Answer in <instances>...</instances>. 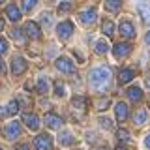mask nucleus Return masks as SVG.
Masks as SVG:
<instances>
[{"mask_svg":"<svg viewBox=\"0 0 150 150\" xmlns=\"http://www.w3.org/2000/svg\"><path fill=\"white\" fill-rule=\"evenodd\" d=\"M71 133H69V131H64L62 135H60V143L62 144H71Z\"/></svg>","mask_w":150,"mask_h":150,"instance_id":"nucleus-28","label":"nucleus"},{"mask_svg":"<svg viewBox=\"0 0 150 150\" xmlns=\"http://www.w3.org/2000/svg\"><path fill=\"white\" fill-rule=\"evenodd\" d=\"M54 94H56V96H60V98H62L64 94H66V88H64V84L60 83V81H56V83H54Z\"/></svg>","mask_w":150,"mask_h":150,"instance_id":"nucleus-27","label":"nucleus"},{"mask_svg":"<svg viewBox=\"0 0 150 150\" xmlns=\"http://www.w3.org/2000/svg\"><path fill=\"white\" fill-rule=\"evenodd\" d=\"M133 77H135L133 69H122L120 75H118V83H120V84H126V83H129Z\"/></svg>","mask_w":150,"mask_h":150,"instance_id":"nucleus-16","label":"nucleus"},{"mask_svg":"<svg viewBox=\"0 0 150 150\" xmlns=\"http://www.w3.org/2000/svg\"><path fill=\"white\" fill-rule=\"evenodd\" d=\"M133 122L137 126H143L144 122H146V111H144V109H137V112H135V116H133Z\"/></svg>","mask_w":150,"mask_h":150,"instance_id":"nucleus-19","label":"nucleus"},{"mask_svg":"<svg viewBox=\"0 0 150 150\" xmlns=\"http://www.w3.org/2000/svg\"><path fill=\"white\" fill-rule=\"evenodd\" d=\"M116 139H118L120 143H128V141H129V133H128V129H124V128L116 129Z\"/></svg>","mask_w":150,"mask_h":150,"instance_id":"nucleus-22","label":"nucleus"},{"mask_svg":"<svg viewBox=\"0 0 150 150\" xmlns=\"http://www.w3.org/2000/svg\"><path fill=\"white\" fill-rule=\"evenodd\" d=\"M17 101H23L25 105H30V100H28V98H25V96H21V98H19Z\"/></svg>","mask_w":150,"mask_h":150,"instance_id":"nucleus-35","label":"nucleus"},{"mask_svg":"<svg viewBox=\"0 0 150 150\" xmlns=\"http://www.w3.org/2000/svg\"><path fill=\"white\" fill-rule=\"evenodd\" d=\"M98 150H107V148H98Z\"/></svg>","mask_w":150,"mask_h":150,"instance_id":"nucleus-45","label":"nucleus"},{"mask_svg":"<svg viewBox=\"0 0 150 150\" xmlns=\"http://www.w3.org/2000/svg\"><path fill=\"white\" fill-rule=\"evenodd\" d=\"M100 124H101V128H105V129H111L112 128V122L109 118H103V116L100 118Z\"/></svg>","mask_w":150,"mask_h":150,"instance_id":"nucleus-30","label":"nucleus"},{"mask_svg":"<svg viewBox=\"0 0 150 150\" xmlns=\"http://www.w3.org/2000/svg\"><path fill=\"white\" fill-rule=\"evenodd\" d=\"M23 120H25V124H26L32 131H36L38 128H40V120H38V116L32 115V112H26V115L23 116Z\"/></svg>","mask_w":150,"mask_h":150,"instance_id":"nucleus-14","label":"nucleus"},{"mask_svg":"<svg viewBox=\"0 0 150 150\" xmlns=\"http://www.w3.org/2000/svg\"><path fill=\"white\" fill-rule=\"evenodd\" d=\"M71 32H73V23L71 21H64L56 26V34H58L60 40H68V38L71 36Z\"/></svg>","mask_w":150,"mask_h":150,"instance_id":"nucleus-4","label":"nucleus"},{"mask_svg":"<svg viewBox=\"0 0 150 150\" xmlns=\"http://www.w3.org/2000/svg\"><path fill=\"white\" fill-rule=\"evenodd\" d=\"M6 51H8V41L4 38H0V54H4Z\"/></svg>","mask_w":150,"mask_h":150,"instance_id":"nucleus-31","label":"nucleus"},{"mask_svg":"<svg viewBox=\"0 0 150 150\" xmlns=\"http://www.w3.org/2000/svg\"><path fill=\"white\" fill-rule=\"evenodd\" d=\"M144 40H146V43L150 45V32H148V34H146V38H144Z\"/></svg>","mask_w":150,"mask_h":150,"instance_id":"nucleus-41","label":"nucleus"},{"mask_svg":"<svg viewBox=\"0 0 150 150\" xmlns=\"http://www.w3.org/2000/svg\"><path fill=\"white\" fill-rule=\"evenodd\" d=\"M6 15H8V19L11 23H15V21L21 19V9H19L15 4H8L6 6Z\"/></svg>","mask_w":150,"mask_h":150,"instance_id":"nucleus-10","label":"nucleus"},{"mask_svg":"<svg viewBox=\"0 0 150 150\" xmlns=\"http://www.w3.org/2000/svg\"><path fill=\"white\" fill-rule=\"evenodd\" d=\"M71 105L75 107V109L83 111L84 107H86V98H83V96H75L73 100H71Z\"/></svg>","mask_w":150,"mask_h":150,"instance_id":"nucleus-20","label":"nucleus"},{"mask_svg":"<svg viewBox=\"0 0 150 150\" xmlns=\"http://www.w3.org/2000/svg\"><path fill=\"white\" fill-rule=\"evenodd\" d=\"M21 8H23V11H30V9L36 8V0H23Z\"/></svg>","mask_w":150,"mask_h":150,"instance_id":"nucleus-26","label":"nucleus"},{"mask_svg":"<svg viewBox=\"0 0 150 150\" xmlns=\"http://www.w3.org/2000/svg\"><path fill=\"white\" fill-rule=\"evenodd\" d=\"M54 66H56V69L62 71V73H71L73 71V62L68 60V58H56Z\"/></svg>","mask_w":150,"mask_h":150,"instance_id":"nucleus-8","label":"nucleus"},{"mask_svg":"<svg viewBox=\"0 0 150 150\" xmlns=\"http://www.w3.org/2000/svg\"><path fill=\"white\" fill-rule=\"evenodd\" d=\"M120 6H122L120 0H107L105 2V8L109 9V11H116V9H120Z\"/></svg>","mask_w":150,"mask_h":150,"instance_id":"nucleus-23","label":"nucleus"},{"mask_svg":"<svg viewBox=\"0 0 150 150\" xmlns=\"http://www.w3.org/2000/svg\"><path fill=\"white\" fill-rule=\"evenodd\" d=\"M41 23H43L45 26H49V23H51V15H49V13H43V15H41Z\"/></svg>","mask_w":150,"mask_h":150,"instance_id":"nucleus-33","label":"nucleus"},{"mask_svg":"<svg viewBox=\"0 0 150 150\" xmlns=\"http://www.w3.org/2000/svg\"><path fill=\"white\" fill-rule=\"evenodd\" d=\"M4 135H6V139H9V141L17 139L19 135H21V124H19V122H8V126L4 128Z\"/></svg>","mask_w":150,"mask_h":150,"instance_id":"nucleus-3","label":"nucleus"},{"mask_svg":"<svg viewBox=\"0 0 150 150\" xmlns=\"http://www.w3.org/2000/svg\"><path fill=\"white\" fill-rule=\"evenodd\" d=\"M2 28H4V21H2V19H0V30H2Z\"/></svg>","mask_w":150,"mask_h":150,"instance_id":"nucleus-42","label":"nucleus"},{"mask_svg":"<svg viewBox=\"0 0 150 150\" xmlns=\"http://www.w3.org/2000/svg\"><path fill=\"white\" fill-rule=\"evenodd\" d=\"M137 11H139V15L143 17V23H150V4L146 2H139L137 4Z\"/></svg>","mask_w":150,"mask_h":150,"instance_id":"nucleus-12","label":"nucleus"},{"mask_svg":"<svg viewBox=\"0 0 150 150\" xmlns=\"http://www.w3.org/2000/svg\"><path fill=\"white\" fill-rule=\"evenodd\" d=\"M107 105H109V100L100 101V103H98V109H107Z\"/></svg>","mask_w":150,"mask_h":150,"instance_id":"nucleus-34","label":"nucleus"},{"mask_svg":"<svg viewBox=\"0 0 150 150\" xmlns=\"http://www.w3.org/2000/svg\"><path fill=\"white\" fill-rule=\"evenodd\" d=\"M107 51H109V45H107V41H96V53L98 54H105Z\"/></svg>","mask_w":150,"mask_h":150,"instance_id":"nucleus-24","label":"nucleus"},{"mask_svg":"<svg viewBox=\"0 0 150 150\" xmlns=\"http://www.w3.org/2000/svg\"><path fill=\"white\" fill-rule=\"evenodd\" d=\"M118 28H120V36L126 38V40H129V38L135 36V28L131 25V21H122Z\"/></svg>","mask_w":150,"mask_h":150,"instance_id":"nucleus-7","label":"nucleus"},{"mask_svg":"<svg viewBox=\"0 0 150 150\" xmlns=\"http://www.w3.org/2000/svg\"><path fill=\"white\" fill-rule=\"evenodd\" d=\"M13 150H28V146H26V144H19V146H15Z\"/></svg>","mask_w":150,"mask_h":150,"instance_id":"nucleus-36","label":"nucleus"},{"mask_svg":"<svg viewBox=\"0 0 150 150\" xmlns=\"http://www.w3.org/2000/svg\"><path fill=\"white\" fill-rule=\"evenodd\" d=\"M6 112H8V115H17V112H19V101H17V100L9 101V103H8Z\"/></svg>","mask_w":150,"mask_h":150,"instance_id":"nucleus-25","label":"nucleus"},{"mask_svg":"<svg viewBox=\"0 0 150 150\" xmlns=\"http://www.w3.org/2000/svg\"><path fill=\"white\" fill-rule=\"evenodd\" d=\"M38 92H40V94L49 92V81H47L45 77H40V79H38Z\"/></svg>","mask_w":150,"mask_h":150,"instance_id":"nucleus-21","label":"nucleus"},{"mask_svg":"<svg viewBox=\"0 0 150 150\" xmlns=\"http://www.w3.org/2000/svg\"><path fill=\"white\" fill-rule=\"evenodd\" d=\"M21 32H23V30H19V28H13V30H11V32H9V36H11V38H13V40H17V41H21V40H23V36H21Z\"/></svg>","mask_w":150,"mask_h":150,"instance_id":"nucleus-29","label":"nucleus"},{"mask_svg":"<svg viewBox=\"0 0 150 150\" xmlns=\"http://www.w3.org/2000/svg\"><path fill=\"white\" fill-rule=\"evenodd\" d=\"M131 53V45L129 43H116L112 47V54L116 56V58H124V56H128Z\"/></svg>","mask_w":150,"mask_h":150,"instance_id":"nucleus-6","label":"nucleus"},{"mask_svg":"<svg viewBox=\"0 0 150 150\" xmlns=\"http://www.w3.org/2000/svg\"><path fill=\"white\" fill-rule=\"evenodd\" d=\"M146 86H148V88H150V77H148V79H146Z\"/></svg>","mask_w":150,"mask_h":150,"instance_id":"nucleus-43","label":"nucleus"},{"mask_svg":"<svg viewBox=\"0 0 150 150\" xmlns=\"http://www.w3.org/2000/svg\"><path fill=\"white\" fill-rule=\"evenodd\" d=\"M2 115H6V111H2V109H0V116H2Z\"/></svg>","mask_w":150,"mask_h":150,"instance_id":"nucleus-44","label":"nucleus"},{"mask_svg":"<svg viewBox=\"0 0 150 150\" xmlns=\"http://www.w3.org/2000/svg\"><path fill=\"white\" fill-rule=\"evenodd\" d=\"M0 150H4V148H0Z\"/></svg>","mask_w":150,"mask_h":150,"instance_id":"nucleus-47","label":"nucleus"},{"mask_svg":"<svg viewBox=\"0 0 150 150\" xmlns=\"http://www.w3.org/2000/svg\"><path fill=\"white\" fill-rule=\"evenodd\" d=\"M109 83H111V69L109 68H94L88 73V86L96 94H103L109 88Z\"/></svg>","mask_w":150,"mask_h":150,"instance_id":"nucleus-1","label":"nucleus"},{"mask_svg":"<svg viewBox=\"0 0 150 150\" xmlns=\"http://www.w3.org/2000/svg\"><path fill=\"white\" fill-rule=\"evenodd\" d=\"M81 23L83 25H92L94 21H96V17H98V13H96V9H84V11H81Z\"/></svg>","mask_w":150,"mask_h":150,"instance_id":"nucleus-11","label":"nucleus"},{"mask_svg":"<svg viewBox=\"0 0 150 150\" xmlns=\"http://www.w3.org/2000/svg\"><path fill=\"white\" fill-rule=\"evenodd\" d=\"M144 144H146V146L150 148V135H146V139H144Z\"/></svg>","mask_w":150,"mask_h":150,"instance_id":"nucleus-38","label":"nucleus"},{"mask_svg":"<svg viewBox=\"0 0 150 150\" xmlns=\"http://www.w3.org/2000/svg\"><path fill=\"white\" fill-rule=\"evenodd\" d=\"M51 146H53V137L47 135V133H41L34 139V148L36 150H51Z\"/></svg>","mask_w":150,"mask_h":150,"instance_id":"nucleus-2","label":"nucleus"},{"mask_svg":"<svg viewBox=\"0 0 150 150\" xmlns=\"http://www.w3.org/2000/svg\"><path fill=\"white\" fill-rule=\"evenodd\" d=\"M101 30H103V34H105L107 38H111L112 34H115V25H112V21H103V25H101Z\"/></svg>","mask_w":150,"mask_h":150,"instance_id":"nucleus-18","label":"nucleus"},{"mask_svg":"<svg viewBox=\"0 0 150 150\" xmlns=\"http://www.w3.org/2000/svg\"><path fill=\"white\" fill-rule=\"evenodd\" d=\"M26 71V60L23 56H13L11 60V73L13 75H21Z\"/></svg>","mask_w":150,"mask_h":150,"instance_id":"nucleus-5","label":"nucleus"},{"mask_svg":"<svg viewBox=\"0 0 150 150\" xmlns=\"http://www.w3.org/2000/svg\"><path fill=\"white\" fill-rule=\"evenodd\" d=\"M0 73H4V62H2V58H0Z\"/></svg>","mask_w":150,"mask_h":150,"instance_id":"nucleus-39","label":"nucleus"},{"mask_svg":"<svg viewBox=\"0 0 150 150\" xmlns=\"http://www.w3.org/2000/svg\"><path fill=\"white\" fill-rule=\"evenodd\" d=\"M115 150H129V148H128V146H122V144H120V146H116Z\"/></svg>","mask_w":150,"mask_h":150,"instance_id":"nucleus-40","label":"nucleus"},{"mask_svg":"<svg viewBox=\"0 0 150 150\" xmlns=\"http://www.w3.org/2000/svg\"><path fill=\"white\" fill-rule=\"evenodd\" d=\"M25 30H26V36L30 38V40H38V38L41 36L40 26H38V23H34V21H28L25 25Z\"/></svg>","mask_w":150,"mask_h":150,"instance_id":"nucleus-9","label":"nucleus"},{"mask_svg":"<svg viewBox=\"0 0 150 150\" xmlns=\"http://www.w3.org/2000/svg\"><path fill=\"white\" fill-rule=\"evenodd\" d=\"M148 107H150V101H148Z\"/></svg>","mask_w":150,"mask_h":150,"instance_id":"nucleus-46","label":"nucleus"},{"mask_svg":"<svg viewBox=\"0 0 150 150\" xmlns=\"http://www.w3.org/2000/svg\"><path fill=\"white\" fill-rule=\"evenodd\" d=\"M115 112H116V118H118L120 122H124L126 118H128V105L122 103V101H118L115 105Z\"/></svg>","mask_w":150,"mask_h":150,"instance_id":"nucleus-15","label":"nucleus"},{"mask_svg":"<svg viewBox=\"0 0 150 150\" xmlns=\"http://www.w3.org/2000/svg\"><path fill=\"white\" fill-rule=\"evenodd\" d=\"M45 124L53 129H58L60 126H62V120H60V116H56L54 112H49V115H45Z\"/></svg>","mask_w":150,"mask_h":150,"instance_id":"nucleus-13","label":"nucleus"},{"mask_svg":"<svg viewBox=\"0 0 150 150\" xmlns=\"http://www.w3.org/2000/svg\"><path fill=\"white\" fill-rule=\"evenodd\" d=\"M128 96H129L131 101H141V98H143V92H141L139 86H131V88H128Z\"/></svg>","mask_w":150,"mask_h":150,"instance_id":"nucleus-17","label":"nucleus"},{"mask_svg":"<svg viewBox=\"0 0 150 150\" xmlns=\"http://www.w3.org/2000/svg\"><path fill=\"white\" fill-rule=\"evenodd\" d=\"M41 107H43V109H49L51 105H49V101H41Z\"/></svg>","mask_w":150,"mask_h":150,"instance_id":"nucleus-37","label":"nucleus"},{"mask_svg":"<svg viewBox=\"0 0 150 150\" xmlns=\"http://www.w3.org/2000/svg\"><path fill=\"white\" fill-rule=\"evenodd\" d=\"M68 9H71V2H62L58 6V11H68Z\"/></svg>","mask_w":150,"mask_h":150,"instance_id":"nucleus-32","label":"nucleus"}]
</instances>
